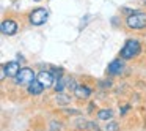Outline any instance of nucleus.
<instances>
[{"label": "nucleus", "instance_id": "13", "mask_svg": "<svg viewBox=\"0 0 146 131\" xmlns=\"http://www.w3.org/2000/svg\"><path fill=\"white\" fill-rule=\"evenodd\" d=\"M105 131H119V126H118V123H115V122H110V123L107 125V128H105Z\"/></svg>", "mask_w": 146, "mask_h": 131}, {"label": "nucleus", "instance_id": "14", "mask_svg": "<svg viewBox=\"0 0 146 131\" xmlns=\"http://www.w3.org/2000/svg\"><path fill=\"white\" fill-rule=\"evenodd\" d=\"M33 2H41V0H33Z\"/></svg>", "mask_w": 146, "mask_h": 131}, {"label": "nucleus", "instance_id": "6", "mask_svg": "<svg viewBox=\"0 0 146 131\" xmlns=\"http://www.w3.org/2000/svg\"><path fill=\"white\" fill-rule=\"evenodd\" d=\"M16 32H17V24L14 22L13 19H7V21L2 22V33H3V35L11 36V35H14Z\"/></svg>", "mask_w": 146, "mask_h": 131}, {"label": "nucleus", "instance_id": "5", "mask_svg": "<svg viewBox=\"0 0 146 131\" xmlns=\"http://www.w3.org/2000/svg\"><path fill=\"white\" fill-rule=\"evenodd\" d=\"M2 70L5 71V74H7L8 77H16L17 74H19V71L22 70V68L19 67V63H17V62H14V60H13V62H8V63H5Z\"/></svg>", "mask_w": 146, "mask_h": 131}, {"label": "nucleus", "instance_id": "10", "mask_svg": "<svg viewBox=\"0 0 146 131\" xmlns=\"http://www.w3.org/2000/svg\"><path fill=\"white\" fill-rule=\"evenodd\" d=\"M42 90H44V85L36 79V81H33V82L29 84V90H27V92H29L30 95H41Z\"/></svg>", "mask_w": 146, "mask_h": 131}, {"label": "nucleus", "instance_id": "4", "mask_svg": "<svg viewBox=\"0 0 146 131\" xmlns=\"http://www.w3.org/2000/svg\"><path fill=\"white\" fill-rule=\"evenodd\" d=\"M47 16H49L47 10H44V8H36V10H33L29 14V21L33 26H42L47 21Z\"/></svg>", "mask_w": 146, "mask_h": 131}, {"label": "nucleus", "instance_id": "9", "mask_svg": "<svg viewBox=\"0 0 146 131\" xmlns=\"http://www.w3.org/2000/svg\"><path fill=\"white\" fill-rule=\"evenodd\" d=\"M74 95H76V98L79 99H86L90 95H91V89L86 85H77L76 90H74Z\"/></svg>", "mask_w": 146, "mask_h": 131}, {"label": "nucleus", "instance_id": "2", "mask_svg": "<svg viewBox=\"0 0 146 131\" xmlns=\"http://www.w3.org/2000/svg\"><path fill=\"white\" fill-rule=\"evenodd\" d=\"M126 24L129 29L133 30H140V29H146V13H141V11H133L127 16Z\"/></svg>", "mask_w": 146, "mask_h": 131}, {"label": "nucleus", "instance_id": "3", "mask_svg": "<svg viewBox=\"0 0 146 131\" xmlns=\"http://www.w3.org/2000/svg\"><path fill=\"white\" fill-rule=\"evenodd\" d=\"M33 81H35V73H33L32 68H22L19 71V74L14 77L16 85H27V84L33 82Z\"/></svg>", "mask_w": 146, "mask_h": 131}, {"label": "nucleus", "instance_id": "12", "mask_svg": "<svg viewBox=\"0 0 146 131\" xmlns=\"http://www.w3.org/2000/svg\"><path fill=\"white\" fill-rule=\"evenodd\" d=\"M57 101H58V104H68V103L71 101V98L69 96H66V95H63V93H58V96H57Z\"/></svg>", "mask_w": 146, "mask_h": 131}, {"label": "nucleus", "instance_id": "8", "mask_svg": "<svg viewBox=\"0 0 146 131\" xmlns=\"http://www.w3.org/2000/svg\"><path fill=\"white\" fill-rule=\"evenodd\" d=\"M123 70H124V63H123V60H119V58L110 62L108 67H107V71L110 74H113V76H115V74H121V73H123Z\"/></svg>", "mask_w": 146, "mask_h": 131}, {"label": "nucleus", "instance_id": "11", "mask_svg": "<svg viewBox=\"0 0 146 131\" xmlns=\"http://www.w3.org/2000/svg\"><path fill=\"white\" fill-rule=\"evenodd\" d=\"M113 117V111L111 109H101L98 112V118L99 120H110Z\"/></svg>", "mask_w": 146, "mask_h": 131}, {"label": "nucleus", "instance_id": "15", "mask_svg": "<svg viewBox=\"0 0 146 131\" xmlns=\"http://www.w3.org/2000/svg\"><path fill=\"white\" fill-rule=\"evenodd\" d=\"M143 2H145V3H146V0H143Z\"/></svg>", "mask_w": 146, "mask_h": 131}, {"label": "nucleus", "instance_id": "1", "mask_svg": "<svg viewBox=\"0 0 146 131\" xmlns=\"http://www.w3.org/2000/svg\"><path fill=\"white\" fill-rule=\"evenodd\" d=\"M140 51H141V46H140L138 40H127L126 44H124V48L121 49L119 55H121V58H124V60H129V58L137 57V55L140 54Z\"/></svg>", "mask_w": 146, "mask_h": 131}, {"label": "nucleus", "instance_id": "7", "mask_svg": "<svg viewBox=\"0 0 146 131\" xmlns=\"http://www.w3.org/2000/svg\"><path fill=\"white\" fill-rule=\"evenodd\" d=\"M38 81L44 87H52L54 82H55V77H54V74H52L50 71H41V73L38 74Z\"/></svg>", "mask_w": 146, "mask_h": 131}]
</instances>
